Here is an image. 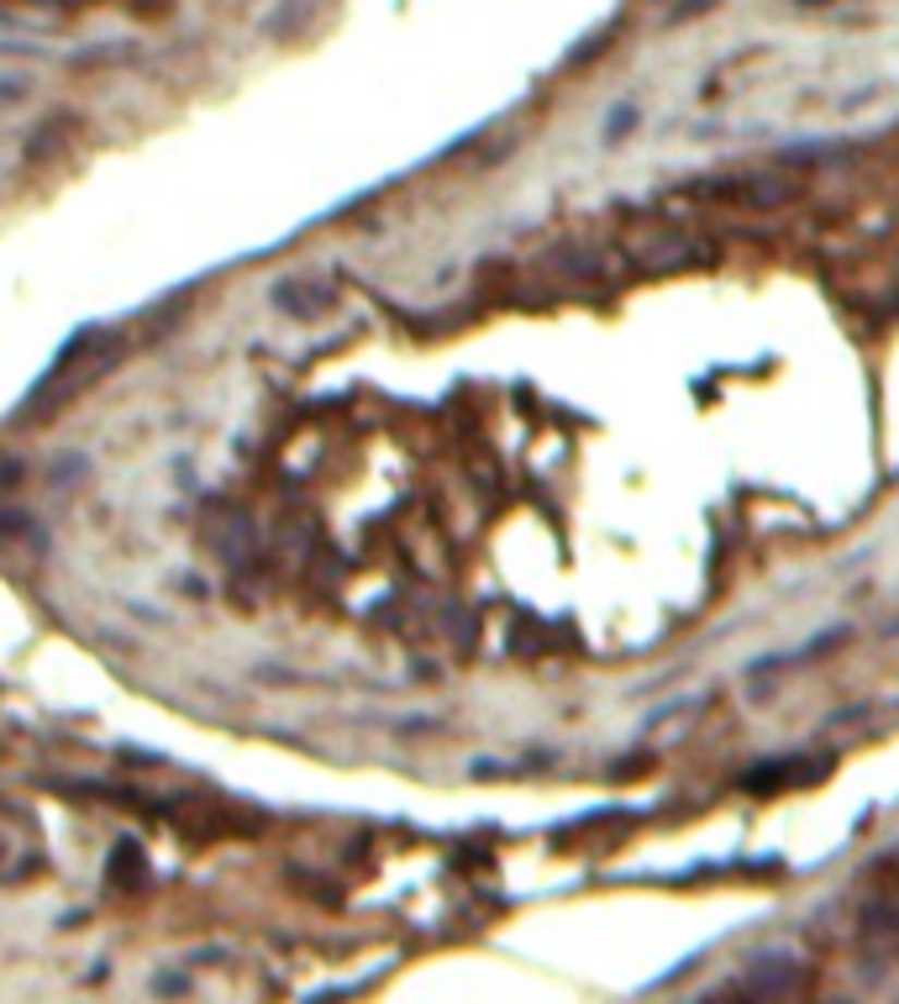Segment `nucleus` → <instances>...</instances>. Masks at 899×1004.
<instances>
[{
  "label": "nucleus",
  "mask_w": 899,
  "mask_h": 1004,
  "mask_svg": "<svg viewBox=\"0 0 899 1004\" xmlns=\"http://www.w3.org/2000/svg\"><path fill=\"white\" fill-rule=\"evenodd\" d=\"M274 311H284V316H295V322H321L331 311V290L321 279H305V274H290V279H274Z\"/></svg>",
  "instance_id": "f257e3e1"
},
{
  "label": "nucleus",
  "mask_w": 899,
  "mask_h": 1004,
  "mask_svg": "<svg viewBox=\"0 0 899 1004\" xmlns=\"http://www.w3.org/2000/svg\"><path fill=\"white\" fill-rule=\"evenodd\" d=\"M106 873H111V884H121V888H132V894H137V888L148 884V857H143L137 842H117V852H111V868H106Z\"/></svg>",
  "instance_id": "f03ea898"
},
{
  "label": "nucleus",
  "mask_w": 899,
  "mask_h": 1004,
  "mask_svg": "<svg viewBox=\"0 0 899 1004\" xmlns=\"http://www.w3.org/2000/svg\"><path fill=\"white\" fill-rule=\"evenodd\" d=\"M85 469H90L85 452H63L59 463H53V473H48V484H53V489H69L74 479H85Z\"/></svg>",
  "instance_id": "7ed1b4c3"
},
{
  "label": "nucleus",
  "mask_w": 899,
  "mask_h": 1004,
  "mask_svg": "<svg viewBox=\"0 0 899 1004\" xmlns=\"http://www.w3.org/2000/svg\"><path fill=\"white\" fill-rule=\"evenodd\" d=\"M63 121H69V117H59V121H53V126H42V137H32V143H27V158H48V153L59 148L63 137H69V132H59Z\"/></svg>",
  "instance_id": "20e7f679"
},
{
  "label": "nucleus",
  "mask_w": 899,
  "mask_h": 1004,
  "mask_svg": "<svg viewBox=\"0 0 899 1004\" xmlns=\"http://www.w3.org/2000/svg\"><path fill=\"white\" fill-rule=\"evenodd\" d=\"M32 80L27 74H0V106H16V100H27Z\"/></svg>",
  "instance_id": "39448f33"
},
{
  "label": "nucleus",
  "mask_w": 899,
  "mask_h": 1004,
  "mask_svg": "<svg viewBox=\"0 0 899 1004\" xmlns=\"http://www.w3.org/2000/svg\"><path fill=\"white\" fill-rule=\"evenodd\" d=\"M22 479H27V463H22V458H0V495L16 489Z\"/></svg>",
  "instance_id": "423d86ee"
},
{
  "label": "nucleus",
  "mask_w": 899,
  "mask_h": 1004,
  "mask_svg": "<svg viewBox=\"0 0 899 1004\" xmlns=\"http://www.w3.org/2000/svg\"><path fill=\"white\" fill-rule=\"evenodd\" d=\"M631 117H636V111H631V106H621V111L610 117V137H621V132H627V126H631Z\"/></svg>",
  "instance_id": "0eeeda50"
}]
</instances>
